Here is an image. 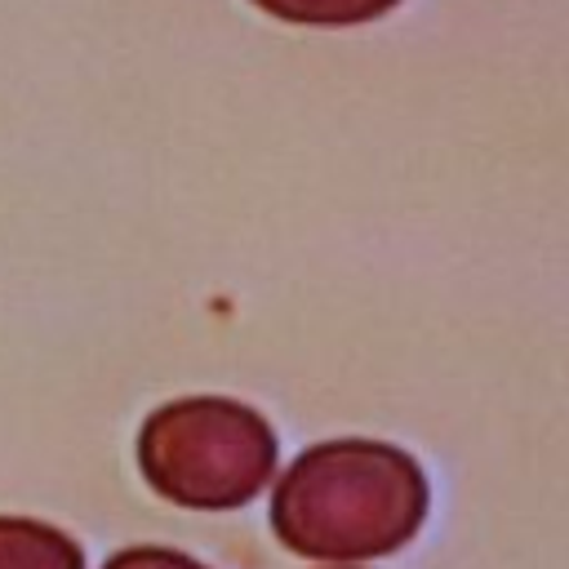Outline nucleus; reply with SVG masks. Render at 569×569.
<instances>
[{
  "label": "nucleus",
  "instance_id": "obj_3",
  "mask_svg": "<svg viewBox=\"0 0 569 569\" xmlns=\"http://www.w3.org/2000/svg\"><path fill=\"white\" fill-rule=\"evenodd\" d=\"M0 569H84V551L44 520L0 516Z\"/></svg>",
  "mask_w": 569,
  "mask_h": 569
},
{
  "label": "nucleus",
  "instance_id": "obj_1",
  "mask_svg": "<svg viewBox=\"0 0 569 569\" xmlns=\"http://www.w3.org/2000/svg\"><path fill=\"white\" fill-rule=\"evenodd\" d=\"M422 467L387 440H325L302 449L271 493L276 538L307 560H378L427 520Z\"/></svg>",
  "mask_w": 569,
  "mask_h": 569
},
{
  "label": "nucleus",
  "instance_id": "obj_5",
  "mask_svg": "<svg viewBox=\"0 0 569 569\" xmlns=\"http://www.w3.org/2000/svg\"><path fill=\"white\" fill-rule=\"evenodd\" d=\"M107 569H209V565L173 547H129V551H116Z\"/></svg>",
  "mask_w": 569,
  "mask_h": 569
},
{
  "label": "nucleus",
  "instance_id": "obj_2",
  "mask_svg": "<svg viewBox=\"0 0 569 569\" xmlns=\"http://www.w3.org/2000/svg\"><path fill=\"white\" fill-rule=\"evenodd\" d=\"M142 480L191 511H231L258 498L276 471V436L262 413L227 396L160 405L138 431Z\"/></svg>",
  "mask_w": 569,
  "mask_h": 569
},
{
  "label": "nucleus",
  "instance_id": "obj_4",
  "mask_svg": "<svg viewBox=\"0 0 569 569\" xmlns=\"http://www.w3.org/2000/svg\"><path fill=\"white\" fill-rule=\"evenodd\" d=\"M262 13L298 27H356L391 13L400 0H253Z\"/></svg>",
  "mask_w": 569,
  "mask_h": 569
}]
</instances>
